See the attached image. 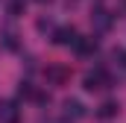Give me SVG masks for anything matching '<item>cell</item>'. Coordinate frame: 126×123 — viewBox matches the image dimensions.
I'll use <instances>...</instances> for the list:
<instances>
[{
    "label": "cell",
    "mask_w": 126,
    "mask_h": 123,
    "mask_svg": "<svg viewBox=\"0 0 126 123\" xmlns=\"http://www.w3.org/2000/svg\"><path fill=\"white\" fill-rule=\"evenodd\" d=\"M82 85H85V91H103V88H109V85H111V79H109V73H106L103 67H94V70H88V73H85Z\"/></svg>",
    "instance_id": "6da1fadb"
},
{
    "label": "cell",
    "mask_w": 126,
    "mask_h": 123,
    "mask_svg": "<svg viewBox=\"0 0 126 123\" xmlns=\"http://www.w3.org/2000/svg\"><path fill=\"white\" fill-rule=\"evenodd\" d=\"M53 41H56L59 47H76V41H79V32L73 30V27H59V30L53 32Z\"/></svg>",
    "instance_id": "7a4b0ae2"
},
{
    "label": "cell",
    "mask_w": 126,
    "mask_h": 123,
    "mask_svg": "<svg viewBox=\"0 0 126 123\" xmlns=\"http://www.w3.org/2000/svg\"><path fill=\"white\" fill-rule=\"evenodd\" d=\"M21 120V108L12 100H0V123H18Z\"/></svg>",
    "instance_id": "3957f363"
},
{
    "label": "cell",
    "mask_w": 126,
    "mask_h": 123,
    "mask_svg": "<svg viewBox=\"0 0 126 123\" xmlns=\"http://www.w3.org/2000/svg\"><path fill=\"white\" fill-rule=\"evenodd\" d=\"M91 24H94L97 32H106V30H111V15L106 9H94L91 12Z\"/></svg>",
    "instance_id": "277c9868"
},
{
    "label": "cell",
    "mask_w": 126,
    "mask_h": 123,
    "mask_svg": "<svg viewBox=\"0 0 126 123\" xmlns=\"http://www.w3.org/2000/svg\"><path fill=\"white\" fill-rule=\"evenodd\" d=\"M73 50H76L79 56H94L97 50H100V41H97V38H82V35H79V41H76Z\"/></svg>",
    "instance_id": "5b68a950"
},
{
    "label": "cell",
    "mask_w": 126,
    "mask_h": 123,
    "mask_svg": "<svg viewBox=\"0 0 126 123\" xmlns=\"http://www.w3.org/2000/svg\"><path fill=\"white\" fill-rule=\"evenodd\" d=\"M64 114L67 117H85V106L79 100H64Z\"/></svg>",
    "instance_id": "8992f818"
},
{
    "label": "cell",
    "mask_w": 126,
    "mask_h": 123,
    "mask_svg": "<svg viewBox=\"0 0 126 123\" xmlns=\"http://www.w3.org/2000/svg\"><path fill=\"white\" fill-rule=\"evenodd\" d=\"M117 108H120V106H117L114 100H106V103H103V106L97 108V117H103V120H109V117H114V114H117Z\"/></svg>",
    "instance_id": "52a82bcc"
},
{
    "label": "cell",
    "mask_w": 126,
    "mask_h": 123,
    "mask_svg": "<svg viewBox=\"0 0 126 123\" xmlns=\"http://www.w3.org/2000/svg\"><path fill=\"white\" fill-rule=\"evenodd\" d=\"M47 79H53V82H59V85H62L64 79H70V70L56 64V67H50V70H47Z\"/></svg>",
    "instance_id": "ba28073f"
},
{
    "label": "cell",
    "mask_w": 126,
    "mask_h": 123,
    "mask_svg": "<svg viewBox=\"0 0 126 123\" xmlns=\"http://www.w3.org/2000/svg\"><path fill=\"white\" fill-rule=\"evenodd\" d=\"M111 62H114V67H120L126 73V50L123 47H114V50H111Z\"/></svg>",
    "instance_id": "9c48e42d"
},
{
    "label": "cell",
    "mask_w": 126,
    "mask_h": 123,
    "mask_svg": "<svg viewBox=\"0 0 126 123\" xmlns=\"http://www.w3.org/2000/svg\"><path fill=\"white\" fill-rule=\"evenodd\" d=\"M24 6H27V0H9V3H6L9 15H15V18H18V15H24Z\"/></svg>",
    "instance_id": "30bf717a"
},
{
    "label": "cell",
    "mask_w": 126,
    "mask_h": 123,
    "mask_svg": "<svg viewBox=\"0 0 126 123\" xmlns=\"http://www.w3.org/2000/svg\"><path fill=\"white\" fill-rule=\"evenodd\" d=\"M35 3H41V6H44V3H53V0H35Z\"/></svg>",
    "instance_id": "8fae6325"
}]
</instances>
